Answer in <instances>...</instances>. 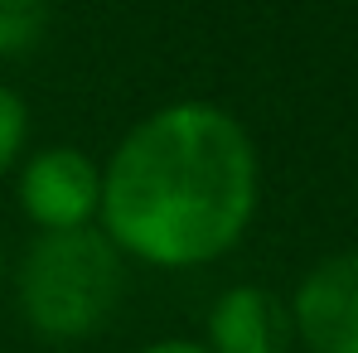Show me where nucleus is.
<instances>
[{"instance_id": "nucleus-9", "label": "nucleus", "mask_w": 358, "mask_h": 353, "mask_svg": "<svg viewBox=\"0 0 358 353\" xmlns=\"http://www.w3.org/2000/svg\"><path fill=\"white\" fill-rule=\"evenodd\" d=\"M0 295H5V242H0Z\"/></svg>"}, {"instance_id": "nucleus-4", "label": "nucleus", "mask_w": 358, "mask_h": 353, "mask_svg": "<svg viewBox=\"0 0 358 353\" xmlns=\"http://www.w3.org/2000/svg\"><path fill=\"white\" fill-rule=\"evenodd\" d=\"M286 305L305 353H358V252L315 261Z\"/></svg>"}, {"instance_id": "nucleus-2", "label": "nucleus", "mask_w": 358, "mask_h": 353, "mask_svg": "<svg viewBox=\"0 0 358 353\" xmlns=\"http://www.w3.org/2000/svg\"><path fill=\"white\" fill-rule=\"evenodd\" d=\"M15 310L24 329L44 344L97 339L126 300V257L112 237L92 228L34 233L15 261Z\"/></svg>"}, {"instance_id": "nucleus-8", "label": "nucleus", "mask_w": 358, "mask_h": 353, "mask_svg": "<svg viewBox=\"0 0 358 353\" xmlns=\"http://www.w3.org/2000/svg\"><path fill=\"white\" fill-rule=\"evenodd\" d=\"M136 353H208L203 339H184V334H170V339H150V344H141Z\"/></svg>"}, {"instance_id": "nucleus-5", "label": "nucleus", "mask_w": 358, "mask_h": 353, "mask_svg": "<svg viewBox=\"0 0 358 353\" xmlns=\"http://www.w3.org/2000/svg\"><path fill=\"white\" fill-rule=\"evenodd\" d=\"M203 344L208 353H291L296 349L291 305L271 286L238 281L213 295L203 315Z\"/></svg>"}, {"instance_id": "nucleus-3", "label": "nucleus", "mask_w": 358, "mask_h": 353, "mask_svg": "<svg viewBox=\"0 0 358 353\" xmlns=\"http://www.w3.org/2000/svg\"><path fill=\"white\" fill-rule=\"evenodd\" d=\"M15 203L34 233L92 228L102 213V165L78 145H39L15 170Z\"/></svg>"}, {"instance_id": "nucleus-1", "label": "nucleus", "mask_w": 358, "mask_h": 353, "mask_svg": "<svg viewBox=\"0 0 358 353\" xmlns=\"http://www.w3.org/2000/svg\"><path fill=\"white\" fill-rule=\"evenodd\" d=\"M262 203L257 141L228 107L179 97L141 117L102 160L97 228L126 261L199 271L238 247Z\"/></svg>"}, {"instance_id": "nucleus-6", "label": "nucleus", "mask_w": 358, "mask_h": 353, "mask_svg": "<svg viewBox=\"0 0 358 353\" xmlns=\"http://www.w3.org/2000/svg\"><path fill=\"white\" fill-rule=\"evenodd\" d=\"M49 34V0H0V63L24 59Z\"/></svg>"}, {"instance_id": "nucleus-7", "label": "nucleus", "mask_w": 358, "mask_h": 353, "mask_svg": "<svg viewBox=\"0 0 358 353\" xmlns=\"http://www.w3.org/2000/svg\"><path fill=\"white\" fill-rule=\"evenodd\" d=\"M24 145H29V102L10 82H0V184L20 170Z\"/></svg>"}]
</instances>
